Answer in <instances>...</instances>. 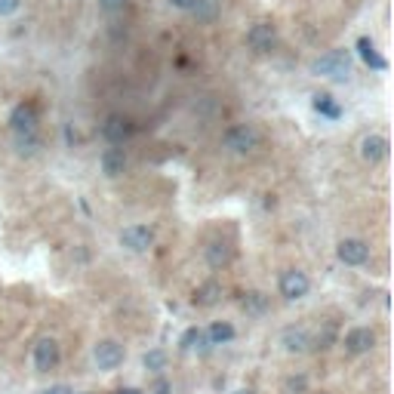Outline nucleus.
I'll return each instance as SVG.
<instances>
[{
  "label": "nucleus",
  "mask_w": 394,
  "mask_h": 394,
  "mask_svg": "<svg viewBox=\"0 0 394 394\" xmlns=\"http://www.w3.org/2000/svg\"><path fill=\"white\" fill-rule=\"evenodd\" d=\"M311 74L330 77V81H348L351 77V56L348 50H330L311 62Z\"/></svg>",
  "instance_id": "f257e3e1"
},
{
  "label": "nucleus",
  "mask_w": 394,
  "mask_h": 394,
  "mask_svg": "<svg viewBox=\"0 0 394 394\" xmlns=\"http://www.w3.org/2000/svg\"><path fill=\"white\" fill-rule=\"evenodd\" d=\"M222 145L231 154H253L256 148H262V133L253 123H238V127H228L222 136Z\"/></svg>",
  "instance_id": "f03ea898"
},
{
  "label": "nucleus",
  "mask_w": 394,
  "mask_h": 394,
  "mask_svg": "<svg viewBox=\"0 0 394 394\" xmlns=\"http://www.w3.org/2000/svg\"><path fill=\"white\" fill-rule=\"evenodd\" d=\"M247 47L253 52H259V56L271 52L278 47V28H274L271 22H256L253 28L247 31Z\"/></svg>",
  "instance_id": "7ed1b4c3"
},
{
  "label": "nucleus",
  "mask_w": 394,
  "mask_h": 394,
  "mask_svg": "<svg viewBox=\"0 0 394 394\" xmlns=\"http://www.w3.org/2000/svg\"><path fill=\"white\" fill-rule=\"evenodd\" d=\"M123 357H127V351H123V345L114 342V339H105V342H98L93 348V360L98 370H117V366L123 364Z\"/></svg>",
  "instance_id": "20e7f679"
},
{
  "label": "nucleus",
  "mask_w": 394,
  "mask_h": 394,
  "mask_svg": "<svg viewBox=\"0 0 394 394\" xmlns=\"http://www.w3.org/2000/svg\"><path fill=\"white\" fill-rule=\"evenodd\" d=\"M308 290H311V280H308V274L305 271H284L280 274V296L284 299H305Z\"/></svg>",
  "instance_id": "39448f33"
},
{
  "label": "nucleus",
  "mask_w": 394,
  "mask_h": 394,
  "mask_svg": "<svg viewBox=\"0 0 394 394\" xmlns=\"http://www.w3.org/2000/svg\"><path fill=\"white\" fill-rule=\"evenodd\" d=\"M37 108L31 102H19L10 114V129L12 133H37Z\"/></svg>",
  "instance_id": "423d86ee"
},
{
  "label": "nucleus",
  "mask_w": 394,
  "mask_h": 394,
  "mask_svg": "<svg viewBox=\"0 0 394 394\" xmlns=\"http://www.w3.org/2000/svg\"><path fill=\"white\" fill-rule=\"evenodd\" d=\"M102 136L111 142V145H123V142L133 136V123H129V117H123V114H108L102 123Z\"/></svg>",
  "instance_id": "0eeeda50"
},
{
  "label": "nucleus",
  "mask_w": 394,
  "mask_h": 394,
  "mask_svg": "<svg viewBox=\"0 0 394 394\" xmlns=\"http://www.w3.org/2000/svg\"><path fill=\"white\" fill-rule=\"evenodd\" d=\"M121 244L127 249H133V253H145L154 244V231L148 225H129L121 231Z\"/></svg>",
  "instance_id": "6e6552de"
},
{
  "label": "nucleus",
  "mask_w": 394,
  "mask_h": 394,
  "mask_svg": "<svg viewBox=\"0 0 394 394\" xmlns=\"http://www.w3.org/2000/svg\"><path fill=\"white\" fill-rule=\"evenodd\" d=\"M388 148H391L388 139L379 133H370L360 139V157H364L366 163H382L385 157H388Z\"/></svg>",
  "instance_id": "1a4fd4ad"
},
{
  "label": "nucleus",
  "mask_w": 394,
  "mask_h": 394,
  "mask_svg": "<svg viewBox=\"0 0 394 394\" xmlns=\"http://www.w3.org/2000/svg\"><path fill=\"white\" fill-rule=\"evenodd\" d=\"M336 256H339V262H345V265H364V262L370 259V247L357 238H348L336 247Z\"/></svg>",
  "instance_id": "9d476101"
},
{
  "label": "nucleus",
  "mask_w": 394,
  "mask_h": 394,
  "mask_svg": "<svg viewBox=\"0 0 394 394\" xmlns=\"http://www.w3.org/2000/svg\"><path fill=\"white\" fill-rule=\"evenodd\" d=\"M56 364H59V342L43 336L41 342L34 345V366L41 373H50V370H56Z\"/></svg>",
  "instance_id": "9b49d317"
},
{
  "label": "nucleus",
  "mask_w": 394,
  "mask_h": 394,
  "mask_svg": "<svg viewBox=\"0 0 394 394\" xmlns=\"http://www.w3.org/2000/svg\"><path fill=\"white\" fill-rule=\"evenodd\" d=\"M280 345L290 354H305L308 348H311V336H308L305 326H287V330L280 333Z\"/></svg>",
  "instance_id": "f8f14e48"
},
{
  "label": "nucleus",
  "mask_w": 394,
  "mask_h": 394,
  "mask_svg": "<svg viewBox=\"0 0 394 394\" xmlns=\"http://www.w3.org/2000/svg\"><path fill=\"white\" fill-rule=\"evenodd\" d=\"M373 345H376V333H373L370 326H357V330H351L345 336L348 354H366V351H373Z\"/></svg>",
  "instance_id": "ddd939ff"
},
{
  "label": "nucleus",
  "mask_w": 394,
  "mask_h": 394,
  "mask_svg": "<svg viewBox=\"0 0 394 394\" xmlns=\"http://www.w3.org/2000/svg\"><path fill=\"white\" fill-rule=\"evenodd\" d=\"M98 163H102V173L108 176V179H117V176H123V169H127V154H123V148H105L102 157H98Z\"/></svg>",
  "instance_id": "4468645a"
},
{
  "label": "nucleus",
  "mask_w": 394,
  "mask_h": 394,
  "mask_svg": "<svg viewBox=\"0 0 394 394\" xmlns=\"http://www.w3.org/2000/svg\"><path fill=\"white\" fill-rule=\"evenodd\" d=\"M12 145H16V154L19 157H34L37 151L43 148L41 129H37V133H12Z\"/></svg>",
  "instance_id": "2eb2a0df"
},
{
  "label": "nucleus",
  "mask_w": 394,
  "mask_h": 394,
  "mask_svg": "<svg viewBox=\"0 0 394 394\" xmlns=\"http://www.w3.org/2000/svg\"><path fill=\"white\" fill-rule=\"evenodd\" d=\"M357 52H360V59H364L373 71H388V59L379 56L376 43H373L370 37H360V41H357Z\"/></svg>",
  "instance_id": "dca6fc26"
},
{
  "label": "nucleus",
  "mask_w": 394,
  "mask_h": 394,
  "mask_svg": "<svg viewBox=\"0 0 394 394\" xmlns=\"http://www.w3.org/2000/svg\"><path fill=\"white\" fill-rule=\"evenodd\" d=\"M219 299H222V284H219V280H207V284H200L194 290V296H191V302L197 308H209V305H216Z\"/></svg>",
  "instance_id": "f3484780"
},
{
  "label": "nucleus",
  "mask_w": 394,
  "mask_h": 394,
  "mask_svg": "<svg viewBox=\"0 0 394 394\" xmlns=\"http://www.w3.org/2000/svg\"><path fill=\"white\" fill-rule=\"evenodd\" d=\"M188 12H191L200 25H213L216 19H219V0H194V6Z\"/></svg>",
  "instance_id": "a211bd4d"
},
{
  "label": "nucleus",
  "mask_w": 394,
  "mask_h": 394,
  "mask_svg": "<svg viewBox=\"0 0 394 394\" xmlns=\"http://www.w3.org/2000/svg\"><path fill=\"white\" fill-rule=\"evenodd\" d=\"M240 308L249 314V318H262V314L268 311V296L253 290V293H244V299H240Z\"/></svg>",
  "instance_id": "6ab92c4d"
},
{
  "label": "nucleus",
  "mask_w": 394,
  "mask_h": 394,
  "mask_svg": "<svg viewBox=\"0 0 394 394\" xmlns=\"http://www.w3.org/2000/svg\"><path fill=\"white\" fill-rule=\"evenodd\" d=\"M179 348H182V351H194V348H197L200 354H207L209 351V339H207V333H203L200 326H191V330L182 336Z\"/></svg>",
  "instance_id": "aec40b11"
},
{
  "label": "nucleus",
  "mask_w": 394,
  "mask_h": 394,
  "mask_svg": "<svg viewBox=\"0 0 394 394\" xmlns=\"http://www.w3.org/2000/svg\"><path fill=\"white\" fill-rule=\"evenodd\" d=\"M311 105H314V111H318V114L330 117V121H339V117H342V108H339V102L330 93H318Z\"/></svg>",
  "instance_id": "412c9836"
},
{
  "label": "nucleus",
  "mask_w": 394,
  "mask_h": 394,
  "mask_svg": "<svg viewBox=\"0 0 394 394\" xmlns=\"http://www.w3.org/2000/svg\"><path fill=\"white\" fill-rule=\"evenodd\" d=\"M207 262H209L213 268L228 265V262H231V247H228L225 240H213V244L207 247Z\"/></svg>",
  "instance_id": "4be33fe9"
},
{
  "label": "nucleus",
  "mask_w": 394,
  "mask_h": 394,
  "mask_svg": "<svg viewBox=\"0 0 394 394\" xmlns=\"http://www.w3.org/2000/svg\"><path fill=\"white\" fill-rule=\"evenodd\" d=\"M207 339H209V345H228L234 339V326L228 320H216L207 330Z\"/></svg>",
  "instance_id": "5701e85b"
},
{
  "label": "nucleus",
  "mask_w": 394,
  "mask_h": 394,
  "mask_svg": "<svg viewBox=\"0 0 394 394\" xmlns=\"http://www.w3.org/2000/svg\"><path fill=\"white\" fill-rule=\"evenodd\" d=\"M142 364H145V370L148 373H160V370H167V354L157 348V351H148L145 357H142Z\"/></svg>",
  "instance_id": "b1692460"
},
{
  "label": "nucleus",
  "mask_w": 394,
  "mask_h": 394,
  "mask_svg": "<svg viewBox=\"0 0 394 394\" xmlns=\"http://www.w3.org/2000/svg\"><path fill=\"white\" fill-rule=\"evenodd\" d=\"M333 342H336V326L324 324V330H318V336H314V345H318V348H330Z\"/></svg>",
  "instance_id": "393cba45"
},
{
  "label": "nucleus",
  "mask_w": 394,
  "mask_h": 394,
  "mask_svg": "<svg viewBox=\"0 0 394 394\" xmlns=\"http://www.w3.org/2000/svg\"><path fill=\"white\" fill-rule=\"evenodd\" d=\"M19 10H22V0H0V19L16 16Z\"/></svg>",
  "instance_id": "a878e982"
},
{
  "label": "nucleus",
  "mask_w": 394,
  "mask_h": 394,
  "mask_svg": "<svg viewBox=\"0 0 394 394\" xmlns=\"http://www.w3.org/2000/svg\"><path fill=\"white\" fill-rule=\"evenodd\" d=\"M98 6H102V12H108V16H114V12H123V6H127V0H98Z\"/></svg>",
  "instance_id": "bb28decb"
},
{
  "label": "nucleus",
  "mask_w": 394,
  "mask_h": 394,
  "mask_svg": "<svg viewBox=\"0 0 394 394\" xmlns=\"http://www.w3.org/2000/svg\"><path fill=\"white\" fill-rule=\"evenodd\" d=\"M305 388H308V379H305V376H290V379H287V391L302 394Z\"/></svg>",
  "instance_id": "cd10ccee"
},
{
  "label": "nucleus",
  "mask_w": 394,
  "mask_h": 394,
  "mask_svg": "<svg viewBox=\"0 0 394 394\" xmlns=\"http://www.w3.org/2000/svg\"><path fill=\"white\" fill-rule=\"evenodd\" d=\"M169 391H173V385H169L167 379H157V382L151 385V394H169Z\"/></svg>",
  "instance_id": "c85d7f7f"
},
{
  "label": "nucleus",
  "mask_w": 394,
  "mask_h": 394,
  "mask_svg": "<svg viewBox=\"0 0 394 394\" xmlns=\"http://www.w3.org/2000/svg\"><path fill=\"white\" fill-rule=\"evenodd\" d=\"M167 3L173 6V10H185V12H188V10L194 6V0H167Z\"/></svg>",
  "instance_id": "c756f323"
},
{
  "label": "nucleus",
  "mask_w": 394,
  "mask_h": 394,
  "mask_svg": "<svg viewBox=\"0 0 394 394\" xmlns=\"http://www.w3.org/2000/svg\"><path fill=\"white\" fill-rule=\"evenodd\" d=\"M43 394H74V391H71L68 385H50V388L43 391Z\"/></svg>",
  "instance_id": "7c9ffc66"
},
{
  "label": "nucleus",
  "mask_w": 394,
  "mask_h": 394,
  "mask_svg": "<svg viewBox=\"0 0 394 394\" xmlns=\"http://www.w3.org/2000/svg\"><path fill=\"white\" fill-rule=\"evenodd\" d=\"M121 394H142V391H136V388H127V391H121Z\"/></svg>",
  "instance_id": "2f4dec72"
},
{
  "label": "nucleus",
  "mask_w": 394,
  "mask_h": 394,
  "mask_svg": "<svg viewBox=\"0 0 394 394\" xmlns=\"http://www.w3.org/2000/svg\"><path fill=\"white\" fill-rule=\"evenodd\" d=\"M234 394H253V391H247V388H240V391H234Z\"/></svg>",
  "instance_id": "473e14b6"
}]
</instances>
